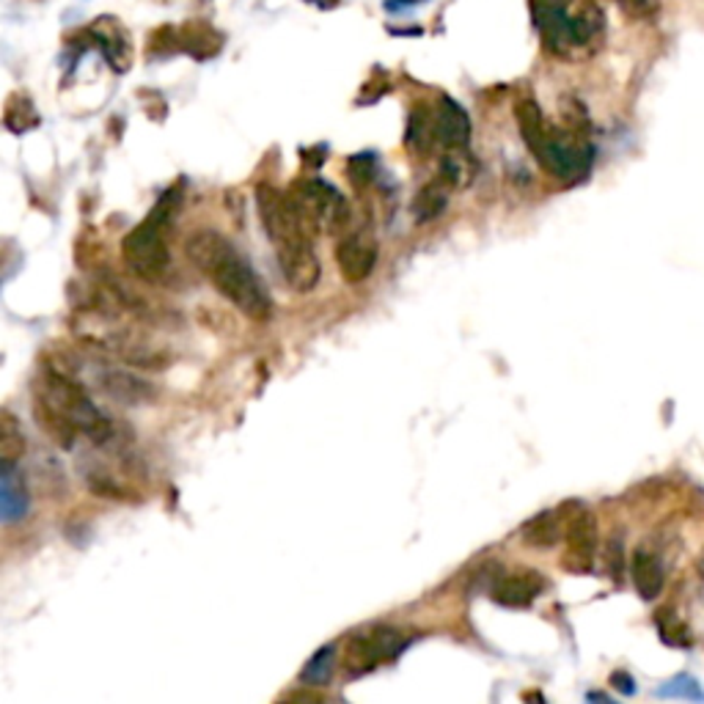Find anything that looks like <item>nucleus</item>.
Wrapping results in <instances>:
<instances>
[{
	"instance_id": "nucleus-1",
	"label": "nucleus",
	"mask_w": 704,
	"mask_h": 704,
	"mask_svg": "<svg viewBox=\"0 0 704 704\" xmlns=\"http://www.w3.org/2000/svg\"><path fill=\"white\" fill-rule=\"evenodd\" d=\"M187 256L215 290L232 303L239 314L254 322H267L273 314V301L248 262L234 251V245L218 232H198L187 239Z\"/></svg>"
},
{
	"instance_id": "nucleus-2",
	"label": "nucleus",
	"mask_w": 704,
	"mask_h": 704,
	"mask_svg": "<svg viewBox=\"0 0 704 704\" xmlns=\"http://www.w3.org/2000/svg\"><path fill=\"white\" fill-rule=\"evenodd\" d=\"M37 415L42 427L61 446H72L78 432L91 440L110 438V424L99 408H94L86 391L67 374L45 369L37 380Z\"/></svg>"
},
{
	"instance_id": "nucleus-3",
	"label": "nucleus",
	"mask_w": 704,
	"mask_h": 704,
	"mask_svg": "<svg viewBox=\"0 0 704 704\" xmlns=\"http://www.w3.org/2000/svg\"><path fill=\"white\" fill-rule=\"evenodd\" d=\"M515 114H518V127L526 146L545 172L561 182H578L589 174L595 151L586 140L554 130L534 99H520Z\"/></svg>"
},
{
	"instance_id": "nucleus-4",
	"label": "nucleus",
	"mask_w": 704,
	"mask_h": 704,
	"mask_svg": "<svg viewBox=\"0 0 704 704\" xmlns=\"http://www.w3.org/2000/svg\"><path fill=\"white\" fill-rule=\"evenodd\" d=\"M534 26L554 56L573 58L595 47L603 33V14L591 3L573 0H531Z\"/></svg>"
},
{
	"instance_id": "nucleus-5",
	"label": "nucleus",
	"mask_w": 704,
	"mask_h": 704,
	"mask_svg": "<svg viewBox=\"0 0 704 704\" xmlns=\"http://www.w3.org/2000/svg\"><path fill=\"white\" fill-rule=\"evenodd\" d=\"M179 204V193L172 190L160 198L149 218L133 228L121 243V256H125L127 267L133 270L138 278L144 281H160L166 275L168 262V243H166V226L172 218L174 207Z\"/></svg>"
},
{
	"instance_id": "nucleus-6",
	"label": "nucleus",
	"mask_w": 704,
	"mask_h": 704,
	"mask_svg": "<svg viewBox=\"0 0 704 704\" xmlns=\"http://www.w3.org/2000/svg\"><path fill=\"white\" fill-rule=\"evenodd\" d=\"M256 204H260L264 232H267L270 243L275 245V254L301 248V245H311L316 228L306 221V215L301 213V207H297L290 193H281L270 185H260Z\"/></svg>"
},
{
	"instance_id": "nucleus-7",
	"label": "nucleus",
	"mask_w": 704,
	"mask_h": 704,
	"mask_svg": "<svg viewBox=\"0 0 704 704\" xmlns=\"http://www.w3.org/2000/svg\"><path fill=\"white\" fill-rule=\"evenodd\" d=\"M408 644L410 636L404 630H399V627H369V630L350 638L348 649H344L342 666L350 677H361V674H369L378 666H383V663L394 661Z\"/></svg>"
},
{
	"instance_id": "nucleus-8",
	"label": "nucleus",
	"mask_w": 704,
	"mask_h": 704,
	"mask_svg": "<svg viewBox=\"0 0 704 704\" xmlns=\"http://www.w3.org/2000/svg\"><path fill=\"white\" fill-rule=\"evenodd\" d=\"M295 198V204L301 207V213L306 215V221L311 226L320 232V228H327V232H342L348 226V202L342 198V193L336 187L325 185L320 179H303L292 187L290 193Z\"/></svg>"
},
{
	"instance_id": "nucleus-9",
	"label": "nucleus",
	"mask_w": 704,
	"mask_h": 704,
	"mask_svg": "<svg viewBox=\"0 0 704 704\" xmlns=\"http://www.w3.org/2000/svg\"><path fill=\"white\" fill-rule=\"evenodd\" d=\"M567 539V554H565V567L570 573H589L591 559H595L597 548V520L589 509L575 507V512L567 518L565 528Z\"/></svg>"
},
{
	"instance_id": "nucleus-10",
	"label": "nucleus",
	"mask_w": 704,
	"mask_h": 704,
	"mask_svg": "<svg viewBox=\"0 0 704 704\" xmlns=\"http://www.w3.org/2000/svg\"><path fill=\"white\" fill-rule=\"evenodd\" d=\"M339 270H342L344 281L350 284H361L372 275L374 264H378V239L369 232H355L339 243L336 251Z\"/></svg>"
},
{
	"instance_id": "nucleus-11",
	"label": "nucleus",
	"mask_w": 704,
	"mask_h": 704,
	"mask_svg": "<svg viewBox=\"0 0 704 704\" xmlns=\"http://www.w3.org/2000/svg\"><path fill=\"white\" fill-rule=\"evenodd\" d=\"M545 589V578L534 570H515L503 575L492 589V600L503 608H528Z\"/></svg>"
},
{
	"instance_id": "nucleus-12",
	"label": "nucleus",
	"mask_w": 704,
	"mask_h": 704,
	"mask_svg": "<svg viewBox=\"0 0 704 704\" xmlns=\"http://www.w3.org/2000/svg\"><path fill=\"white\" fill-rule=\"evenodd\" d=\"M281 273H284L286 284L295 292H311L320 284V260L314 254V245H301V248L281 251L278 254Z\"/></svg>"
},
{
	"instance_id": "nucleus-13",
	"label": "nucleus",
	"mask_w": 704,
	"mask_h": 704,
	"mask_svg": "<svg viewBox=\"0 0 704 704\" xmlns=\"http://www.w3.org/2000/svg\"><path fill=\"white\" fill-rule=\"evenodd\" d=\"M438 140L446 149H466L471 138V119L451 97H443L438 102Z\"/></svg>"
},
{
	"instance_id": "nucleus-14",
	"label": "nucleus",
	"mask_w": 704,
	"mask_h": 704,
	"mask_svg": "<svg viewBox=\"0 0 704 704\" xmlns=\"http://www.w3.org/2000/svg\"><path fill=\"white\" fill-rule=\"evenodd\" d=\"M630 573H633V584H636L638 595H642L647 603L658 600V595L663 591V580H666L658 556L649 554V550H644V548L636 550L630 559Z\"/></svg>"
},
{
	"instance_id": "nucleus-15",
	"label": "nucleus",
	"mask_w": 704,
	"mask_h": 704,
	"mask_svg": "<svg viewBox=\"0 0 704 704\" xmlns=\"http://www.w3.org/2000/svg\"><path fill=\"white\" fill-rule=\"evenodd\" d=\"M567 518H561L559 509L554 512H539L524 526V542L531 548H554L559 539H565Z\"/></svg>"
},
{
	"instance_id": "nucleus-16",
	"label": "nucleus",
	"mask_w": 704,
	"mask_h": 704,
	"mask_svg": "<svg viewBox=\"0 0 704 704\" xmlns=\"http://www.w3.org/2000/svg\"><path fill=\"white\" fill-rule=\"evenodd\" d=\"M408 149L415 151V155H427V151L436 146L438 140V116H432V110L427 105H415L413 114H410L408 121Z\"/></svg>"
},
{
	"instance_id": "nucleus-17",
	"label": "nucleus",
	"mask_w": 704,
	"mask_h": 704,
	"mask_svg": "<svg viewBox=\"0 0 704 704\" xmlns=\"http://www.w3.org/2000/svg\"><path fill=\"white\" fill-rule=\"evenodd\" d=\"M446 204H449V182L440 176L436 182H427L419 193H415L413 202V218L415 223H430L438 215H443Z\"/></svg>"
},
{
	"instance_id": "nucleus-18",
	"label": "nucleus",
	"mask_w": 704,
	"mask_h": 704,
	"mask_svg": "<svg viewBox=\"0 0 704 704\" xmlns=\"http://www.w3.org/2000/svg\"><path fill=\"white\" fill-rule=\"evenodd\" d=\"M91 39L102 47L105 58H108L110 67H114L116 72H125V69L130 67V56H133L130 45H127L125 31H121L114 20H110V26L99 28V31H91Z\"/></svg>"
},
{
	"instance_id": "nucleus-19",
	"label": "nucleus",
	"mask_w": 704,
	"mask_h": 704,
	"mask_svg": "<svg viewBox=\"0 0 704 704\" xmlns=\"http://www.w3.org/2000/svg\"><path fill=\"white\" fill-rule=\"evenodd\" d=\"M179 50H187L193 58H213L221 50V37L204 22H190L182 31H176Z\"/></svg>"
},
{
	"instance_id": "nucleus-20",
	"label": "nucleus",
	"mask_w": 704,
	"mask_h": 704,
	"mask_svg": "<svg viewBox=\"0 0 704 704\" xmlns=\"http://www.w3.org/2000/svg\"><path fill=\"white\" fill-rule=\"evenodd\" d=\"M479 174V163L473 160L471 151L466 149H446L443 166H440V176H443L449 185L454 187H468Z\"/></svg>"
},
{
	"instance_id": "nucleus-21",
	"label": "nucleus",
	"mask_w": 704,
	"mask_h": 704,
	"mask_svg": "<svg viewBox=\"0 0 704 704\" xmlns=\"http://www.w3.org/2000/svg\"><path fill=\"white\" fill-rule=\"evenodd\" d=\"M22 454H26V438H22L20 424L9 410H3L0 413V460H3V468L17 466Z\"/></svg>"
},
{
	"instance_id": "nucleus-22",
	"label": "nucleus",
	"mask_w": 704,
	"mask_h": 704,
	"mask_svg": "<svg viewBox=\"0 0 704 704\" xmlns=\"http://www.w3.org/2000/svg\"><path fill=\"white\" fill-rule=\"evenodd\" d=\"M39 125V116L33 110V105L28 102L26 97H11L9 105H6V127L14 133H28L31 127Z\"/></svg>"
},
{
	"instance_id": "nucleus-23",
	"label": "nucleus",
	"mask_w": 704,
	"mask_h": 704,
	"mask_svg": "<svg viewBox=\"0 0 704 704\" xmlns=\"http://www.w3.org/2000/svg\"><path fill=\"white\" fill-rule=\"evenodd\" d=\"M333 655H336V647H322L303 668V679L309 685H325L333 677Z\"/></svg>"
},
{
	"instance_id": "nucleus-24",
	"label": "nucleus",
	"mask_w": 704,
	"mask_h": 704,
	"mask_svg": "<svg viewBox=\"0 0 704 704\" xmlns=\"http://www.w3.org/2000/svg\"><path fill=\"white\" fill-rule=\"evenodd\" d=\"M374 174H378V157L372 151H361L348 160V176L355 187H366L369 182H374Z\"/></svg>"
},
{
	"instance_id": "nucleus-25",
	"label": "nucleus",
	"mask_w": 704,
	"mask_h": 704,
	"mask_svg": "<svg viewBox=\"0 0 704 704\" xmlns=\"http://www.w3.org/2000/svg\"><path fill=\"white\" fill-rule=\"evenodd\" d=\"M661 696H677V700L704 704V694H702L700 683H696L694 677H688V674H677V677H674L672 683L663 685Z\"/></svg>"
},
{
	"instance_id": "nucleus-26",
	"label": "nucleus",
	"mask_w": 704,
	"mask_h": 704,
	"mask_svg": "<svg viewBox=\"0 0 704 704\" xmlns=\"http://www.w3.org/2000/svg\"><path fill=\"white\" fill-rule=\"evenodd\" d=\"M3 512L9 520H17V515L26 512V492L14 490V479H11V468L3 473Z\"/></svg>"
},
{
	"instance_id": "nucleus-27",
	"label": "nucleus",
	"mask_w": 704,
	"mask_h": 704,
	"mask_svg": "<svg viewBox=\"0 0 704 704\" xmlns=\"http://www.w3.org/2000/svg\"><path fill=\"white\" fill-rule=\"evenodd\" d=\"M658 627H661V636L663 642L672 644V647H688L691 638H688V630H685V625H679L677 619H674V614H661L658 616Z\"/></svg>"
},
{
	"instance_id": "nucleus-28",
	"label": "nucleus",
	"mask_w": 704,
	"mask_h": 704,
	"mask_svg": "<svg viewBox=\"0 0 704 704\" xmlns=\"http://www.w3.org/2000/svg\"><path fill=\"white\" fill-rule=\"evenodd\" d=\"M622 6V11L636 20H649V17L658 14L661 9V0H616Z\"/></svg>"
},
{
	"instance_id": "nucleus-29",
	"label": "nucleus",
	"mask_w": 704,
	"mask_h": 704,
	"mask_svg": "<svg viewBox=\"0 0 704 704\" xmlns=\"http://www.w3.org/2000/svg\"><path fill=\"white\" fill-rule=\"evenodd\" d=\"M612 683L622 691V694H633V691H636V683H633L625 672H616L612 677Z\"/></svg>"
},
{
	"instance_id": "nucleus-30",
	"label": "nucleus",
	"mask_w": 704,
	"mask_h": 704,
	"mask_svg": "<svg viewBox=\"0 0 704 704\" xmlns=\"http://www.w3.org/2000/svg\"><path fill=\"white\" fill-rule=\"evenodd\" d=\"M278 704H322V700L316 694H292L286 700H281Z\"/></svg>"
},
{
	"instance_id": "nucleus-31",
	"label": "nucleus",
	"mask_w": 704,
	"mask_h": 704,
	"mask_svg": "<svg viewBox=\"0 0 704 704\" xmlns=\"http://www.w3.org/2000/svg\"><path fill=\"white\" fill-rule=\"evenodd\" d=\"M589 702H591V704H616V702H612V700H608V696L597 694V691H595V694H591V696H589Z\"/></svg>"
},
{
	"instance_id": "nucleus-32",
	"label": "nucleus",
	"mask_w": 704,
	"mask_h": 704,
	"mask_svg": "<svg viewBox=\"0 0 704 704\" xmlns=\"http://www.w3.org/2000/svg\"><path fill=\"white\" fill-rule=\"evenodd\" d=\"M309 3L320 6V9H333V6H336L339 0H309Z\"/></svg>"
},
{
	"instance_id": "nucleus-33",
	"label": "nucleus",
	"mask_w": 704,
	"mask_h": 704,
	"mask_svg": "<svg viewBox=\"0 0 704 704\" xmlns=\"http://www.w3.org/2000/svg\"><path fill=\"white\" fill-rule=\"evenodd\" d=\"M399 6H415V3H424V0H397Z\"/></svg>"
}]
</instances>
